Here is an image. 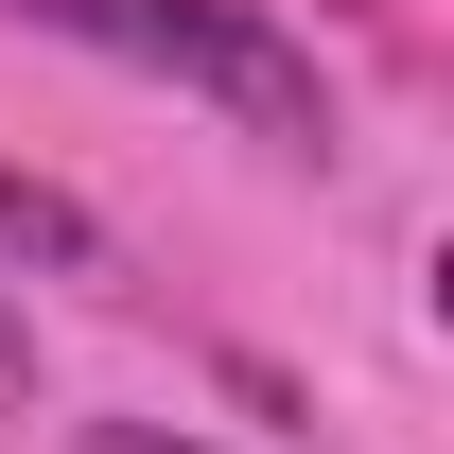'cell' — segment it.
I'll list each match as a JSON object with an SVG mask.
<instances>
[{
  "mask_svg": "<svg viewBox=\"0 0 454 454\" xmlns=\"http://www.w3.org/2000/svg\"><path fill=\"white\" fill-rule=\"evenodd\" d=\"M35 35H70V53H122L158 70V88H192V106L262 122V140H333V88H315V53H297L280 18H245V0H18Z\"/></svg>",
  "mask_w": 454,
  "mask_h": 454,
  "instance_id": "obj_1",
  "label": "cell"
},
{
  "mask_svg": "<svg viewBox=\"0 0 454 454\" xmlns=\"http://www.w3.org/2000/svg\"><path fill=\"white\" fill-rule=\"evenodd\" d=\"M0 245H35V262H106V227L70 210V192H35V175H0Z\"/></svg>",
  "mask_w": 454,
  "mask_h": 454,
  "instance_id": "obj_2",
  "label": "cell"
},
{
  "mask_svg": "<svg viewBox=\"0 0 454 454\" xmlns=\"http://www.w3.org/2000/svg\"><path fill=\"white\" fill-rule=\"evenodd\" d=\"M88 454H192V437H158V419H88Z\"/></svg>",
  "mask_w": 454,
  "mask_h": 454,
  "instance_id": "obj_3",
  "label": "cell"
},
{
  "mask_svg": "<svg viewBox=\"0 0 454 454\" xmlns=\"http://www.w3.org/2000/svg\"><path fill=\"white\" fill-rule=\"evenodd\" d=\"M18 385H35V349H18V315H0V402H18Z\"/></svg>",
  "mask_w": 454,
  "mask_h": 454,
  "instance_id": "obj_4",
  "label": "cell"
}]
</instances>
